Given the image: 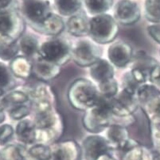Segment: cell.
<instances>
[{"instance_id":"obj_1","label":"cell","mask_w":160,"mask_h":160,"mask_svg":"<svg viewBox=\"0 0 160 160\" xmlns=\"http://www.w3.org/2000/svg\"><path fill=\"white\" fill-rule=\"evenodd\" d=\"M33 120L36 128V143L52 145L63 135L65 123L57 109L34 113Z\"/></svg>"},{"instance_id":"obj_26","label":"cell","mask_w":160,"mask_h":160,"mask_svg":"<svg viewBox=\"0 0 160 160\" xmlns=\"http://www.w3.org/2000/svg\"><path fill=\"white\" fill-rule=\"evenodd\" d=\"M120 160H152V151L138 143L120 156Z\"/></svg>"},{"instance_id":"obj_16","label":"cell","mask_w":160,"mask_h":160,"mask_svg":"<svg viewBox=\"0 0 160 160\" xmlns=\"http://www.w3.org/2000/svg\"><path fill=\"white\" fill-rule=\"evenodd\" d=\"M50 160H80L82 155L81 147L73 140L56 142L50 145Z\"/></svg>"},{"instance_id":"obj_24","label":"cell","mask_w":160,"mask_h":160,"mask_svg":"<svg viewBox=\"0 0 160 160\" xmlns=\"http://www.w3.org/2000/svg\"><path fill=\"white\" fill-rule=\"evenodd\" d=\"M12 74L20 78H29L32 75V60L24 56H18L10 63Z\"/></svg>"},{"instance_id":"obj_32","label":"cell","mask_w":160,"mask_h":160,"mask_svg":"<svg viewBox=\"0 0 160 160\" xmlns=\"http://www.w3.org/2000/svg\"><path fill=\"white\" fill-rule=\"evenodd\" d=\"M158 94H160V90L150 82L140 85L136 90V98L138 99L140 106H143Z\"/></svg>"},{"instance_id":"obj_42","label":"cell","mask_w":160,"mask_h":160,"mask_svg":"<svg viewBox=\"0 0 160 160\" xmlns=\"http://www.w3.org/2000/svg\"><path fill=\"white\" fill-rule=\"evenodd\" d=\"M152 160H160V152L156 150L152 151Z\"/></svg>"},{"instance_id":"obj_30","label":"cell","mask_w":160,"mask_h":160,"mask_svg":"<svg viewBox=\"0 0 160 160\" xmlns=\"http://www.w3.org/2000/svg\"><path fill=\"white\" fill-rule=\"evenodd\" d=\"M51 155L50 145L35 143L26 149V157L32 160H50Z\"/></svg>"},{"instance_id":"obj_14","label":"cell","mask_w":160,"mask_h":160,"mask_svg":"<svg viewBox=\"0 0 160 160\" xmlns=\"http://www.w3.org/2000/svg\"><path fill=\"white\" fill-rule=\"evenodd\" d=\"M141 11L138 3L134 0H119L113 10V17L119 25L131 26L140 18Z\"/></svg>"},{"instance_id":"obj_21","label":"cell","mask_w":160,"mask_h":160,"mask_svg":"<svg viewBox=\"0 0 160 160\" xmlns=\"http://www.w3.org/2000/svg\"><path fill=\"white\" fill-rule=\"evenodd\" d=\"M14 133L18 140L24 145H30L36 143V128L34 120L25 118L18 122Z\"/></svg>"},{"instance_id":"obj_2","label":"cell","mask_w":160,"mask_h":160,"mask_svg":"<svg viewBox=\"0 0 160 160\" xmlns=\"http://www.w3.org/2000/svg\"><path fill=\"white\" fill-rule=\"evenodd\" d=\"M67 97L72 107L80 111H86L92 107L101 98L97 84L85 78L75 79L68 89Z\"/></svg>"},{"instance_id":"obj_35","label":"cell","mask_w":160,"mask_h":160,"mask_svg":"<svg viewBox=\"0 0 160 160\" xmlns=\"http://www.w3.org/2000/svg\"><path fill=\"white\" fill-rule=\"evenodd\" d=\"M31 109H32L31 103L13 106L8 109L9 115L12 120L19 121L21 120L27 118V117L30 114Z\"/></svg>"},{"instance_id":"obj_4","label":"cell","mask_w":160,"mask_h":160,"mask_svg":"<svg viewBox=\"0 0 160 160\" xmlns=\"http://www.w3.org/2000/svg\"><path fill=\"white\" fill-rule=\"evenodd\" d=\"M118 32L119 24L113 15L106 13L92 16L89 18V37L99 45L113 42L116 40Z\"/></svg>"},{"instance_id":"obj_27","label":"cell","mask_w":160,"mask_h":160,"mask_svg":"<svg viewBox=\"0 0 160 160\" xmlns=\"http://www.w3.org/2000/svg\"><path fill=\"white\" fill-rule=\"evenodd\" d=\"M85 10L90 15L106 14L112 8L113 0H83Z\"/></svg>"},{"instance_id":"obj_34","label":"cell","mask_w":160,"mask_h":160,"mask_svg":"<svg viewBox=\"0 0 160 160\" xmlns=\"http://www.w3.org/2000/svg\"><path fill=\"white\" fill-rule=\"evenodd\" d=\"M20 52L19 43H9L0 41V58L3 60H12Z\"/></svg>"},{"instance_id":"obj_36","label":"cell","mask_w":160,"mask_h":160,"mask_svg":"<svg viewBox=\"0 0 160 160\" xmlns=\"http://www.w3.org/2000/svg\"><path fill=\"white\" fill-rule=\"evenodd\" d=\"M14 84L12 78V72L10 69L3 63H0V88L3 90L8 87H12Z\"/></svg>"},{"instance_id":"obj_17","label":"cell","mask_w":160,"mask_h":160,"mask_svg":"<svg viewBox=\"0 0 160 160\" xmlns=\"http://www.w3.org/2000/svg\"><path fill=\"white\" fill-rule=\"evenodd\" d=\"M31 29L38 33L50 38H57L65 29V22L61 16L53 12L42 22L30 25Z\"/></svg>"},{"instance_id":"obj_13","label":"cell","mask_w":160,"mask_h":160,"mask_svg":"<svg viewBox=\"0 0 160 160\" xmlns=\"http://www.w3.org/2000/svg\"><path fill=\"white\" fill-rule=\"evenodd\" d=\"M21 9L30 25L42 22L53 12L49 0H23Z\"/></svg>"},{"instance_id":"obj_11","label":"cell","mask_w":160,"mask_h":160,"mask_svg":"<svg viewBox=\"0 0 160 160\" xmlns=\"http://www.w3.org/2000/svg\"><path fill=\"white\" fill-rule=\"evenodd\" d=\"M158 63L152 56L140 50L134 53L129 71L135 81L142 85L149 82L151 72Z\"/></svg>"},{"instance_id":"obj_9","label":"cell","mask_w":160,"mask_h":160,"mask_svg":"<svg viewBox=\"0 0 160 160\" xmlns=\"http://www.w3.org/2000/svg\"><path fill=\"white\" fill-rule=\"evenodd\" d=\"M24 28V22L19 14L6 10L0 11V41L17 42L23 35Z\"/></svg>"},{"instance_id":"obj_31","label":"cell","mask_w":160,"mask_h":160,"mask_svg":"<svg viewBox=\"0 0 160 160\" xmlns=\"http://www.w3.org/2000/svg\"><path fill=\"white\" fill-rule=\"evenodd\" d=\"M144 16L151 24L160 23V0H145Z\"/></svg>"},{"instance_id":"obj_12","label":"cell","mask_w":160,"mask_h":160,"mask_svg":"<svg viewBox=\"0 0 160 160\" xmlns=\"http://www.w3.org/2000/svg\"><path fill=\"white\" fill-rule=\"evenodd\" d=\"M112 113L116 117H128L133 115L140 106L135 93L119 90V93L109 101Z\"/></svg>"},{"instance_id":"obj_38","label":"cell","mask_w":160,"mask_h":160,"mask_svg":"<svg viewBox=\"0 0 160 160\" xmlns=\"http://www.w3.org/2000/svg\"><path fill=\"white\" fill-rule=\"evenodd\" d=\"M149 82L160 90V63H158L151 72Z\"/></svg>"},{"instance_id":"obj_7","label":"cell","mask_w":160,"mask_h":160,"mask_svg":"<svg viewBox=\"0 0 160 160\" xmlns=\"http://www.w3.org/2000/svg\"><path fill=\"white\" fill-rule=\"evenodd\" d=\"M28 93L34 113L48 112L56 109V94L53 89L47 82H38L30 87Z\"/></svg>"},{"instance_id":"obj_25","label":"cell","mask_w":160,"mask_h":160,"mask_svg":"<svg viewBox=\"0 0 160 160\" xmlns=\"http://www.w3.org/2000/svg\"><path fill=\"white\" fill-rule=\"evenodd\" d=\"M1 100H2L4 108L8 109L13 106L31 103L30 98L28 91L20 90L11 91L9 94L3 96Z\"/></svg>"},{"instance_id":"obj_28","label":"cell","mask_w":160,"mask_h":160,"mask_svg":"<svg viewBox=\"0 0 160 160\" xmlns=\"http://www.w3.org/2000/svg\"><path fill=\"white\" fill-rule=\"evenodd\" d=\"M151 124L160 123V94L141 106Z\"/></svg>"},{"instance_id":"obj_41","label":"cell","mask_w":160,"mask_h":160,"mask_svg":"<svg viewBox=\"0 0 160 160\" xmlns=\"http://www.w3.org/2000/svg\"><path fill=\"white\" fill-rule=\"evenodd\" d=\"M13 0H0V11L4 10V9L10 6Z\"/></svg>"},{"instance_id":"obj_3","label":"cell","mask_w":160,"mask_h":160,"mask_svg":"<svg viewBox=\"0 0 160 160\" xmlns=\"http://www.w3.org/2000/svg\"><path fill=\"white\" fill-rule=\"evenodd\" d=\"M109 101L101 96L97 104L85 111L82 124L86 131L92 134H100L112 124L113 114L111 111Z\"/></svg>"},{"instance_id":"obj_45","label":"cell","mask_w":160,"mask_h":160,"mask_svg":"<svg viewBox=\"0 0 160 160\" xmlns=\"http://www.w3.org/2000/svg\"><path fill=\"white\" fill-rule=\"evenodd\" d=\"M159 56H160V50H159Z\"/></svg>"},{"instance_id":"obj_37","label":"cell","mask_w":160,"mask_h":160,"mask_svg":"<svg viewBox=\"0 0 160 160\" xmlns=\"http://www.w3.org/2000/svg\"><path fill=\"white\" fill-rule=\"evenodd\" d=\"M14 133V129L10 124L0 125V145H5L10 141Z\"/></svg>"},{"instance_id":"obj_22","label":"cell","mask_w":160,"mask_h":160,"mask_svg":"<svg viewBox=\"0 0 160 160\" xmlns=\"http://www.w3.org/2000/svg\"><path fill=\"white\" fill-rule=\"evenodd\" d=\"M41 43L37 37L33 33H25L20 38L19 41V50L22 56L33 60L38 56Z\"/></svg>"},{"instance_id":"obj_5","label":"cell","mask_w":160,"mask_h":160,"mask_svg":"<svg viewBox=\"0 0 160 160\" xmlns=\"http://www.w3.org/2000/svg\"><path fill=\"white\" fill-rule=\"evenodd\" d=\"M72 43L61 38H52L41 43L38 56L62 67L72 59Z\"/></svg>"},{"instance_id":"obj_23","label":"cell","mask_w":160,"mask_h":160,"mask_svg":"<svg viewBox=\"0 0 160 160\" xmlns=\"http://www.w3.org/2000/svg\"><path fill=\"white\" fill-rule=\"evenodd\" d=\"M83 0H53V9L61 17L69 18L80 12Z\"/></svg>"},{"instance_id":"obj_40","label":"cell","mask_w":160,"mask_h":160,"mask_svg":"<svg viewBox=\"0 0 160 160\" xmlns=\"http://www.w3.org/2000/svg\"><path fill=\"white\" fill-rule=\"evenodd\" d=\"M151 132L152 140H160V123L151 124Z\"/></svg>"},{"instance_id":"obj_43","label":"cell","mask_w":160,"mask_h":160,"mask_svg":"<svg viewBox=\"0 0 160 160\" xmlns=\"http://www.w3.org/2000/svg\"><path fill=\"white\" fill-rule=\"evenodd\" d=\"M154 143V146H155V150H156L157 152H160V140H152Z\"/></svg>"},{"instance_id":"obj_33","label":"cell","mask_w":160,"mask_h":160,"mask_svg":"<svg viewBox=\"0 0 160 160\" xmlns=\"http://www.w3.org/2000/svg\"><path fill=\"white\" fill-rule=\"evenodd\" d=\"M101 97L106 99L113 98L119 91V85L115 78L106 80L104 82L97 84Z\"/></svg>"},{"instance_id":"obj_6","label":"cell","mask_w":160,"mask_h":160,"mask_svg":"<svg viewBox=\"0 0 160 160\" xmlns=\"http://www.w3.org/2000/svg\"><path fill=\"white\" fill-rule=\"evenodd\" d=\"M101 57L100 45L89 38H80L72 44V59L81 68H90Z\"/></svg>"},{"instance_id":"obj_19","label":"cell","mask_w":160,"mask_h":160,"mask_svg":"<svg viewBox=\"0 0 160 160\" xmlns=\"http://www.w3.org/2000/svg\"><path fill=\"white\" fill-rule=\"evenodd\" d=\"M65 30L74 38H84L89 37V18L83 12L71 16L65 22Z\"/></svg>"},{"instance_id":"obj_39","label":"cell","mask_w":160,"mask_h":160,"mask_svg":"<svg viewBox=\"0 0 160 160\" xmlns=\"http://www.w3.org/2000/svg\"><path fill=\"white\" fill-rule=\"evenodd\" d=\"M146 31L151 38L160 44V23L151 24L146 28Z\"/></svg>"},{"instance_id":"obj_18","label":"cell","mask_w":160,"mask_h":160,"mask_svg":"<svg viewBox=\"0 0 160 160\" xmlns=\"http://www.w3.org/2000/svg\"><path fill=\"white\" fill-rule=\"evenodd\" d=\"M61 72V67L43 60L38 56L32 60V75L39 82H47L58 78Z\"/></svg>"},{"instance_id":"obj_44","label":"cell","mask_w":160,"mask_h":160,"mask_svg":"<svg viewBox=\"0 0 160 160\" xmlns=\"http://www.w3.org/2000/svg\"><path fill=\"white\" fill-rule=\"evenodd\" d=\"M108 160H117V159H116V158H114V157H111V158Z\"/></svg>"},{"instance_id":"obj_15","label":"cell","mask_w":160,"mask_h":160,"mask_svg":"<svg viewBox=\"0 0 160 160\" xmlns=\"http://www.w3.org/2000/svg\"><path fill=\"white\" fill-rule=\"evenodd\" d=\"M134 53L129 43L121 40L114 41L108 48V60L115 68H125L131 63Z\"/></svg>"},{"instance_id":"obj_8","label":"cell","mask_w":160,"mask_h":160,"mask_svg":"<svg viewBox=\"0 0 160 160\" xmlns=\"http://www.w3.org/2000/svg\"><path fill=\"white\" fill-rule=\"evenodd\" d=\"M82 155L85 160H108L113 156V152L105 136L92 134L84 139L81 144Z\"/></svg>"},{"instance_id":"obj_20","label":"cell","mask_w":160,"mask_h":160,"mask_svg":"<svg viewBox=\"0 0 160 160\" xmlns=\"http://www.w3.org/2000/svg\"><path fill=\"white\" fill-rule=\"evenodd\" d=\"M92 79L96 84L115 78V67L105 59L101 58L89 68Z\"/></svg>"},{"instance_id":"obj_29","label":"cell","mask_w":160,"mask_h":160,"mask_svg":"<svg viewBox=\"0 0 160 160\" xmlns=\"http://www.w3.org/2000/svg\"><path fill=\"white\" fill-rule=\"evenodd\" d=\"M0 160H27L26 148L22 145H7L0 152Z\"/></svg>"},{"instance_id":"obj_10","label":"cell","mask_w":160,"mask_h":160,"mask_svg":"<svg viewBox=\"0 0 160 160\" xmlns=\"http://www.w3.org/2000/svg\"><path fill=\"white\" fill-rule=\"evenodd\" d=\"M104 132V136L112 148L113 156V154H116L120 158L123 153L139 143L136 140L130 138L129 132L127 127L111 124Z\"/></svg>"}]
</instances>
